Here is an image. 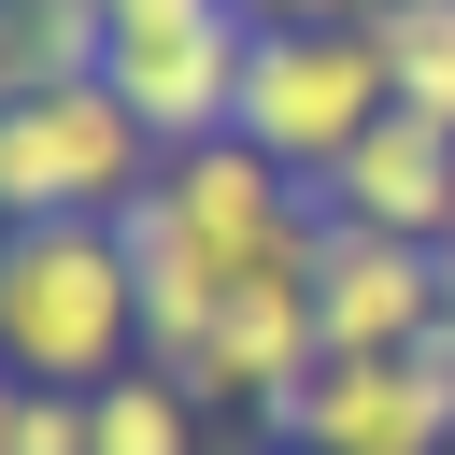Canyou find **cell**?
Here are the masks:
<instances>
[{
    "label": "cell",
    "instance_id": "6da1fadb",
    "mask_svg": "<svg viewBox=\"0 0 455 455\" xmlns=\"http://www.w3.org/2000/svg\"><path fill=\"white\" fill-rule=\"evenodd\" d=\"M0 355L14 384H71V398L142 370V270L114 213H43L0 242Z\"/></svg>",
    "mask_w": 455,
    "mask_h": 455
},
{
    "label": "cell",
    "instance_id": "7a4b0ae2",
    "mask_svg": "<svg viewBox=\"0 0 455 455\" xmlns=\"http://www.w3.org/2000/svg\"><path fill=\"white\" fill-rule=\"evenodd\" d=\"M156 171H171V142L114 100V71L100 85H43V100L0 114V199H14V228H43V213H128Z\"/></svg>",
    "mask_w": 455,
    "mask_h": 455
},
{
    "label": "cell",
    "instance_id": "3957f363",
    "mask_svg": "<svg viewBox=\"0 0 455 455\" xmlns=\"http://www.w3.org/2000/svg\"><path fill=\"white\" fill-rule=\"evenodd\" d=\"M384 114H398V85H384V43H370V28H256L242 142H270L299 185H327Z\"/></svg>",
    "mask_w": 455,
    "mask_h": 455
},
{
    "label": "cell",
    "instance_id": "277c9868",
    "mask_svg": "<svg viewBox=\"0 0 455 455\" xmlns=\"http://www.w3.org/2000/svg\"><path fill=\"white\" fill-rule=\"evenodd\" d=\"M284 455H455V384L427 355H313L284 398H256Z\"/></svg>",
    "mask_w": 455,
    "mask_h": 455
},
{
    "label": "cell",
    "instance_id": "5b68a950",
    "mask_svg": "<svg viewBox=\"0 0 455 455\" xmlns=\"http://www.w3.org/2000/svg\"><path fill=\"white\" fill-rule=\"evenodd\" d=\"M256 0H213V14H171V28H114V100L185 156V142H228L242 128V85H256Z\"/></svg>",
    "mask_w": 455,
    "mask_h": 455
},
{
    "label": "cell",
    "instance_id": "8992f818",
    "mask_svg": "<svg viewBox=\"0 0 455 455\" xmlns=\"http://www.w3.org/2000/svg\"><path fill=\"white\" fill-rule=\"evenodd\" d=\"M427 327H441V242H398V228H355V213H327L313 341H327V355H412Z\"/></svg>",
    "mask_w": 455,
    "mask_h": 455
},
{
    "label": "cell",
    "instance_id": "52a82bcc",
    "mask_svg": "<svg viewBox=\"0 0 455 455\" xmlns=\"http://www.w3.org/2000/svg\"><path fill=\"white\" fill-rule=\"evenodd\" d=\"M327 213H355V228H398V242H441L455 228V128H427V114H384L327 185H313Z\"/></svg>",
    "mask_w": 455,
    "mask_h": 455
},
{
    "label": "cell",
    "instance_id": "ba28073f",
    "mask_svg": "<svg viewBox=\"0 0 455 455\" xmlns=\"http://www.w3.org/2000/svg\"><path fill=\"white\" fill-rule=\"evenodd\" d=\"M0 71H14V100L100 85L114 71V0H0Z\"/></svg>",
    "mask_w": 455,
    "mask_h": 455
},
{
    "label": "cell",
    "instance_id": "9c48e42d",
    "mask_svg": "<svg viewBox=\"0 0 455 455\" xmlns=\"http://www.w3.org/2000/svg\"><path fill=\"white\" fill-rule=\"evenodd\" d=\"M370 43H384V85H398V114L455 128V0H384V14H370Z\"/></svg>",
    "mask_w": 455,
    "mask_h": 455
},
{
    "label": "cell",
    "instance_id": "30bf717a",
    "mask_svg": "<svg viewBox=\"0 0 455 455\" xmlns=\"http://www.w3.org/2000/svg\"><path fill=\"white\" fill-rule=\"evenodd\" d=\"M85 455H199V398L171 370H128L85 398Z\"/></svg>",
    "mask_w": 455,
    "mask_h": 455
},
{
    "label": "cell",
    "instance_id": "8fae6325",
    "mask_svg": "<svg viewBox=\"0 0 455 455\" xmlns=\"http://www.w3.org/2000/svg\"><path fill=\"white\" fill-rule=\"evenodd\" d=\"M0 455H85V398L71 384H14L0 398Z\"/></svg>",
    "mask_w": 455,
    "mask_h": 455
},
{
    "label": "cell",
    "instance_id": "7c38bea8",
    "mask_svg": "<svg viewBox=\"0 0 455 455\" xmlns=\"http://www.w3.org/2000/svg\"><path fill=\"white\" fill-rule=\"evenodd\" d=\"M256 14H270V28H370L384 0H256Z\"/></svg>",
    "mask_w": 455,
    "mask_h": 455
},
{
    "label": "cell",
    "instance_id": "4fadbf2b",
    "mask_svg": "<svg viewBox=\"0 0 455 455\" xmlns=\"http://www.w3.org/2000/svg\"><path fill=\"white\" fill-rule=\"evenodd\" d=\"M171 14H213V0H114V28H171Z\"/></svg>",
    "mask_w": 455,
    "mask_h": 455
},
{
    "label": "cell",
    "instance_id": "5bb4252c",
    "mask_svg": "<svg viewBox=\"0 0 455 455\" xmlns=\"http://www.w3.org/2000/svg\"><path fill=\"white\" fill-rule=\"evenodd\" d=\"M441 242H455V228H441Z\"/></svg>",
    "mask_w": 455,
    "mask_h": 455
}]
</instances>
